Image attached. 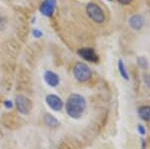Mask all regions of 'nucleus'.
I'll use <instances>...</instances> for the list:
<instances>
[{
  "label": "nucleus",
  "instance_id": "1",
  "mask_svg": "<svg viewBox=\"0 0 150 149\" xmlns=\"http://www.w3.org/2000/svg\"><path fill=\"white\" fill-rule=\"evenodd\" d=\"M87 103L85 98L80 94L72 93L68 96L65 103V111L73 119H79L85 112Z\"/></svg>",
  "mask_w": 150,
  "mask_h": 149
},
{
  "label": "nucleus",
  "instance_id": "2",
  "mask_svg": "<svg viewBox=\"0 0 150 149\" xmlns=\"http://www.w3.org/2000/svg\"><path fill=\"white\" fill-rule=\"evenodd\" d=\"M73 75L75 79L79 82H85L89 80L92 75L91 69L87 64L83 62H77L73 67Z\"/></svg>",
  "mask_w": 150,
  "mask_h": 149
},
{
  "label": "nucleus",
  "instance_id": "3",
  "mask_svg": "<svg viewBox=\"0 0 150 149\" xmlns=\"http://www.w3.org/2000/svg\"><path fill=\"white\" fill-rule=\"evenodd\" d=\"M86 12L88 17L95 23L102 24L105 21V14L102 9L95 3H88L86 6Z\"/></svg>",
  "mask_w": 150,
  "mask_h": 149
},
{
  "label": "nucleus",
  "instance_id": "4",
  "mask_svg": "<svg viewBox=\"0 0 150 149\" xmlns=\"http://www.w3.org/2000/svg\"><path fill=\"white\" fill-rule=\"evenodd\" d=\"M15 106L16 109L18 110L19 113L23 115H27L30 113L31 109H32V103L30 99L27 98L26 96L19 94L15 97Z\"/></svg>",
  "mask_w": 150,
  "mask_h": 149
},
{
  "label": "nucleus",
  "instance_id": "5",
  "mask_svg": "<svg viewBox=\"0 0 150 149\" xmlns=\"http://www.w3.org/2000/svg\"><path fill=\"white\" fill-rule=\"evenodd\" d=\"M79 56L81 57L82 59L86 60V61L92 62V63H97L99 61V57L98 55L96 54L95 50L91 47H84V48H80V49L77 51Z\"/></svg>",
  "mask_w": 150,
  "mask_h": 149
},
{
  "label": "nucleus",
  "instance_id": "6",
  "mask_svg": "<svg viewBox=\"0 0 150 149\" xmlns=\"http://www.w3.org/2000/svg\"><path fill=\"white\" fill-rule=\"evenodd\" d=\"M45 101H46L48 107L50 109H52L53 111H60L64 106L63 100L58 95L55 94H48L46 96V98H45Z\"/></svg>",
  "mask_w": 150,
  "mask_h": 149
},
{
  "label": "nucleus",
  "instance_id": "7",
  "mask_svg": "<svg viewBox=\"0 0 150 149\" xmlns=\"http://www.w3.org/2000/svg\"><path fill=\"white\" fill-rule=\"evenodd\" d=\"M55 7H56V0H43L39 7V11L42 15L51 17L55 11Z\"/></svg>",
  "mask_w": 150,
  "mask_h": 149
},
{
  "label": "nucleus",
  "instance_id": "8",
  "mask_svg": "<svg viewBox=\"0 0 150 149\" xmlns=\"http://www.w3.org/2000/svg\"><path fill=\"white\" fill-rule=\"evenodd\" d=\"M44 81L46 82L47 85H49L50 87H56V86L60 82V78L55 72L47 70L44 72V75H43Z\"/></svg>",
  "mask_w": 150,
  "mask_h": 149
},
{
  "label": "nucleus",
  "instance_id": "9",
  "mask_svg": "<svg viewBox=\"0 0 150 149\" xmlns=\"http://www.w3.org/2000/svg\"><path fill=\"white\" fill-rule=\"evenodd\" d=\"M129 26L134 30H140L144 26V18L139 14H134L128 19Z\"/></svg>",
  "mask_w": 150,
  "mask_h": 149
},
{
  "label": "nucleus",
  "instance_id": "10",
  "mask_svg": "<svg viewBox=\"0 0 150 149\" xmlns=\"http://www.w3.org/2000/svg\"><path fill=\"white\" fill-rule=\"evenodd\" d=\"M138 112L139 117L144 121L150 122V106L148 105H144V106H141L138 108L137 110Z\"/></svg>",
  "mask_w": 150,
  "mask_h": 149
},
{
  "label": "nucleus",
  "instance_id": "11",
  "mask_svg": "<svg viewBox=\"0 0 150 149\" xmlns=\"http://www.w3.org/2000/svg\"><path fill=\"white\" fill-rule=\"evenodd\" d=\"M44 123L47 127H50V128H55V127H57L58 125H59V121H58V120L55 118L53 115L49 114V113L45 114Z\"/></svg>",
  "mask_w": 150,
  "mask_h": 149
},
{
  "label": "nucleus",
  "instance_id": "12",
  "mask_svg": "<svg viewBox=\"0 0 150 149\" xmlns=\"http://www.w3.org/2000/svg\"><path fill=\"white\" fill-rule=\"evenodd\" d=\"M118 70H119V73L121 75V77L125 80H129V75H128V72L126 70V67L124 65V62L123 60H118Z\"/></svg>",
  "mask_w": 150,
  "mask_h": 149
},
{
  "label": "nucleus",
  "instance_id": "13",
  "mask_svg": "<svg viewBox=\"0 0 150 149\" xmlns=\"http://www.w3.org/2000/svg\"><path fill=\"white\" fill-rule=\"evenodd\" d=\"M137 64H138V66H139L141 69H143V70H145V69H147V68H148V66H149L148 60H147L146 57H144V56H139V57H137Z\"/></svg>",
  "mask_w": 150,
  "mask_h": 149
},
{
  "label": "nucleus",
  "instance_id": "14",
  "mask_svg": "<svg viewBox=\"0 0 150 149\" xmlns=\"http://www.w3.org/2000/svg\"><path fill=\"white\" fill-rule=\"evenodd\" d=\"M32 35H33V37H35V38H40V37H42L43 33H42V31H40L38 28H34V29H32Z\"/></svg>",
  "mask_w": 150,
  "mask_h": 149
},
{
  "label": "nucleus",
  "instance_id": "15",
  "mask_svg": "<svg viewBox=\"0 0 150 149\" xmlns=\"http://www.w3.org/2000/svg\"><path fill=\"white\" fill-rule=\"evenodd\" d=\"M137 131H138L140 135H145V133H146V129H145V127L142 124H138L137 125Z\"/></svg>",
  "mask_w": 150,
  "mask_h": 149
},
{
  "label": "nucleus",
  "instance_id": "16",
  "mask_svg": "<svg viewBox=\"0 0 150 149\" xmlns=\"http://www.w3.org/2000/svg\"><path fill=\"white\" fill-rule=\"evenodd\" d=\"M3 105L6 109H11V108L13 107V102H12L11 100H5V101L3 102Z\"/></svg>",
  "mask_w": 150,
  "mask_h": 149
},
{
  "label": "nucleus",
  "instance_id": "17",
  "mask_svg": "<svg viewBox=\"0 0 150 149\" xmlns=\"http://www.w3.org/2000/svg\"><path fill=\"white\" fill-rule=\"evenodd\" d=\"M143 79H144L145 84H146L148 87H150V75H149V74L144 73L143 74Z\"/></svg>",
  "mask_w": 150,
  "mask_h": 149
},
{
  "label": "nucleus",
  "instance_id": "18",
  "mask_svg": "<svg viewBox=\"0 0 150 149\" xmlns=\"http://www.w3.org/2000/svg\"><path fill=\"white\" fill-rule=\"evenodd\" d=\"M118 3L122 4V5H128L132 2V0H117Z\"/></svg>",
  "mask_w": 150,
  "mask_h": 149
},
{
  "label": "nucleus",
  "instance_id": "19",
  "mask_svg": "<svg viewBox=\"0 0 150 149\" xmlns=\"http://www.w3.org/2000/svg\"><path fill=\"white\" fill-rule=\"evenodd\" d=\"M109 1H112V0H109Z\"/></svg>",
  "mask_w": 150,
  "mask_h": 149
}]
</instances>
